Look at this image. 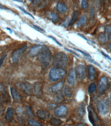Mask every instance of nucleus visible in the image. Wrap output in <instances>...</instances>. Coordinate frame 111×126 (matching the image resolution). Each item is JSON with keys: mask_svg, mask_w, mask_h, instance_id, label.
Wrapping results in <instances>:
<instances>
[{"mask_svg": "<svg viewBox=\"0 0 111 126\" xmlns=\"http://www.w3.org/2000/svg\"><path fill=\"white\" fill-rule=\"evenodd\" d=\"M77 113L78 115L81 117L84 116L86 114V109L84 104H81L79 105L77 109Z\"/></svg>", "mask_w": 111, "mask_h": 126, "instance_id": "6ab92c4d", "label": "nucleus"}, {"mask_svg": "<svg viewBox=\"0 0 111 126\" xmlns=\"http://www.w3.org/2000/svg\"><path fill=\"white\" fill-rule=\"evenodd\" d=\"M63 99V97H62L61 94L60 95V94H59V95L57 96V101H61V100Z\"/></svg>", "mask_w": 111, "mask_h": 126, "instance_id": "ea45409f", "label": "nucleus"}, {"mask_svg": "<svg viewBox=\"0 0 111 126\" xmlns=\"http://www.w3.org/2000/svg\"><path fill=\"white\" fill-rule=\"evenodd\" d=\"M53 65L55 67L64 68L67 64V57L64 52H60L56 53L53 57Z\"/></svg>", "mask_w": 111, "mask_h": 126, "instance_id": "f257e3e1", "label": "nucleus"}, {"mask_svg": "<svg viewBox=\"0 0 111 126\" xmlns=\"http://www.w3.org/2000/svg\"><path fill=\"white\" fill-rule=\"evenodd\" d=\"M108 87V78L103 76L100 79L98 86V92L100 94H102L106 91Z\"/></svg>", "mask_w": 111, "mask_h": 126, "instance_id": "423d86ee", "label": "nucleus"}, {"mask_svg": "<svg viewBox=\"0 0 111 126\" xmlns=\"http://www.w3.org/2000/svg\"><path fill=\"white\" fill-rule=\"evenodd\" d=\"M64 49H65V50H66V51L71 52V53H72L73 54L75 55L76 56H78V57H80V56H79V55H78L77 53H76V52H74L73 51H72V50H70V49H67V48H65Z\"/></svg>", "mask_w": 111, "mask_h": 126, "instance_id": "4c0bfd02", "label": "nucleus"}, {"mask_svg": "<svg viewBox=\"0 0 111 126\" xmlns=\"http://www.w3.org/2000/svg\"><path fill=\"white\" fill-rule=\"evenodd\" d=\"M67 112V108L65 106L62 105V106H59L55 108L54 110V114L57 117H63L65 116Z\"/></svg>", "mask_w": 111, "mask_h": 126, "instance_id": "1a4fd4ad", "label": "nucleus"}, {"mask_svg": "<svg viewBox=\"0 0 111 126\" xmlns=\"http://www.w3.org/2000/svg\"><path fill=\"white\" fill-rule=\"evenodd\" d=\"M62 123V121L59 119H57V118H52L50 120V124L52 125H55V126H58V125H60Z\"/></svg>", "mask_w": 111, "mask_h": 126, "instance_id": "bb28decb", "label": "nucleus"}, {"mask_svg": "<svg viewBox=\"0 0 111 126\" xmlns=\"http://www.w3.org/2000/svg\"><path fill=\"white\" fill-rule=\"evenodd\" d=\"M87 72L89 79L91 81H93L95 79V75H96V70L94 66L88 65L87 66Z\"/></svg>", "mask_w": 111, "mask_h": 126, "instance_id": "dca6fc26", "label": "nucleus"}, {"mask_svg": "<svg viewBox=\"0 0 111 126\" xmlns=\"http://www.w3.org/2000/svg\"><path fill=\"white\" fill-rule=\"evenodd\" d=\"M63 86H64V82L61 81L58 82L55 84L51 86L50 88L51 91L53 93H58L62 90Z\"/></svg>", "mask_w": 111, "mask_h": 126, "instance_id": "4468645a", "label": "nucleus"}, {"mask_svg": "<svg viewBox=\"0 0 111 126\" xmlns=\"http://www.w3.org/2000/svg\"><path fill=\"white\" fill-rule=\"evenodd\" d=\"M14 117V110L12 108H8L5 115V119L6 121L10 123L12 121Z\"/></svg>", "mask_w": 111, "mask_h": 126, "instance_id": "2eb2a0df", "label": "nucleus"}, {"mask_svg": "<svg viewBox=\"0 0 111 126\" xmlns=\"http://www.w3.org/2000/svg\"><path fill=\"white\" fill-rule=\"evenodd\" d=\"M6 57H7V55H4L1 57V59H0V67L2 66V64H3V62L5 60V59H6Z\"/></svg>", "mask_w": 111, "mask_h": 126, "instance_id": "f704fd0d", "label": "nucleus"}, {"mask_svg": "<svg viewBox=\"0 0 111 126\" xmlns=\"http://www.w3.org/2000/svg\"><path fill=\"white\" fill-rule=\"evenodd\" d=\"M26 111L29 117H35V115L32 111V109H31V107H28V106H26Z\"/></svg>", "mask_w": 111, "mask_h": 126, "instance_id": "cd10ccee", "label": "nucleus"}, {"mask_svg": "<svg viewBox=\"0 0 111 126\" xmlns=\"http://www.w3.org/2000/svg\"><path fill=\"white\" fill-rule=\"evenodd\" d=\"M47 17L49 18L51 20H52L53 21L57 22L59 20V16L58 15L54 12H49L47 13Z\"/></svg>", "mask_w": 111, "mask_h": 126, "instance_id": "b1692460", "label": "nucleus"}, {"mask_svg": "<svg viewBox=\"0 0 111 126\" xmlns=\"http://www.w3.org/2000/svg\"><path fill=\"white\" fill-rule=\"evenodd\" d=\"M48 37H49V38H51V39L52 40H54V41L55 42V43H56L57 45H58L60 46H62V45H61L60 43H59V42H58V41H57V40H56V38H55L54 37L51 36H49Z\"/></svg>", "mask_w": 111, "mask_h": 126, "instance_id": "c9c22d12", "label": "nucleus"}, {"mask_svg": "<svg viewBox=\"0 0 111 126\" xmlns=\"http://www.w3.org/2000/svg\"><path fill=\"white\" fill-rule=\"evenodd\" d=\"M64 95L65 97L70 98L72 97L73 95V91L72 89L67 86H66L64 88Z\"/></svg>", "mask_w": 111, "mask_h": 126, "instance_id": "412c9836", "label": "nucleus"}, {"mask_svg": "<svg viewBox=\"0 0 111 126\" xmlns=\"http://www.w3.org/2000/svg\"><path fill=\"white\" fill-rule=\"evenodd\" d=\"M7 30H9V31H10V32L11 33H12V30H10L9 28H7Z\"/></svg>", "mask_w": 111, "mask_h": 126, "instance_id": "a18cd8bd", "label": "nucleus"}, {"mask_svg": "<svg viewBox=\"0 0 111 126\" xmlns=\"http://www.w3.org/2000/svg\"><path fill=\"white\" fill-rule=\"evenodd\" d=\"M17 7H18L20 9H21V10H22V11L24 13H25V14L29 16H30L31 17H32L33 19H34V17L33 16V15H31V14H30L29 13H28V12L26 11V10L24 8H22V7H20V6H17Z\"/></svg>", "mask_w": 111, "mask_h": 126, "instance_id": "7c9ffc66", "label": "nucleus"}, {"mask_svg": "<svg viewBox=\"0 0 111 126\" xmlns=\"http://www.w3.org/2000/svg\"><path fill=\"white\" fill-rule=\"evenodd\" d=\"M78 35L79 36H81L82 38H84V39H85V40H86V41H88V40L87 39V38H86V37H84V36H83V35H82V34H78Z\"/></svg>", "mask_w": 111, "mask_h": 126, "instance_id": "a19ab883", "label": "nucleus"}, {"mask_svg": "<svg viewBox=\"0 0 111 126\" xmlns=\"http://www.w3.org/2000/svg\"><path fill=\"white\" fill-rule=\"evenodd\" d=\"M34 92L37 95H41L42 94V84L41 82H35L34 84Z\"/></svg>", "mask_w": 111, "mask_h": 126, "instance_id": "f3484780", "label": "nucleus"}, {"mask_svg": "<svg viewBox=\"0 0 111 126\" xmlns=\"http://www.w3.org/2000/svg\"><path fill=\"white\" fill-rule=\"evenodd\" d=\"M27 49V46H23V47H21L20 48H19L15 50L12 54V61L13 63H17L18 62L21 56L22 55L23 53L25 51V50Z\"/></svg>", "mask_w": 111, "mask_h": 126, "instance_id": "39448f33", "label": "nucleus"}, {"mask_svg": "<svg viewBox=\"0 0 111 126\" xmlns=\"http://www.w3.org/2000/svg\"><path fill=\"white\" fill-rule=\"evenodd\" d=\"M13 1H16V2H23L22 0H13Z\"/></svg>", "mask_w": 111, "mask_h": 126, "instance_id": "37998d69", "label": "nucleus"}, {"mask_svg": "<svg viewBox=\"0 0 111 126\" xmlns=\"http://www.w3.org/2000/svg\"><path fill=\"white\" fill-rule=\"evenodd\" d=\"M0 92L2 94H6V88L2 84H0Z\"/></svg>", "mask_w": 111, "mask_h": 126, "instance_id": "473e14b6", "label": "nucleus"}, {"mask_svg": "<svg viewBox=\"0 0 111 126\" xmlns=\"http://www.w3.org/2000/svg\"><path fill=\"white\" fill-rule=\"evenodd\" d=\"M88 118L89 121L93 125H96V124L99 121V119L97 114L94 111L93 108L91 107L88 108Z\"/></svg>", "mask_w": 111, "mask_h": 126, "instance_id": "6e6552de", "label": "nucleus"}, {"mask_svg": "<svg viewBox=\"0 0 111 126\" xmlns=\"http://www.w3.org/2000/svg\"><path fill=\"white\" fill-rule=\"evenodd\" d=\"M0 8H1V9H6V10H7L8 9V8H6V7H5L4 6H3V5H1L0 4Z\"/></svg>", "mask_w": 111, "mask_h": 126, "instance_id": "79ce46f5", "label": "nucleus"}, {"mask_svg": "<svg viewBox=\"0 0 111 126\" xmlns=\"http://www.w3.org/2000/svg\"><path fill=\"white\" fill-rule=\"evenodd\" d=\"M22 88L23 92H24V93L26 94H28V95H30L32 93V87H31L29 83H25L23 84L22 85Z\"/></svg>", "mask_w": 111, "mask_h": 126, "instance_id": "a211bd4d", "label": "nucleus"}, {"mask_svg": "<svg viewBox=\"0 0 111 126\" xmlns=\"http://www.w3.org/2000/svg\"><path fill=\"white\" fill-rule=\"evenodd\" d=\"M57 9L60 13H64L67 10V8L65 5L62 3L59 2L57 5Z\"/></svg>", "mask_w": 111, "mask_h": 126, "instance_id": "aec40b11", "label": "nucleus"}, {"mask_svg": "<svg viewBox=\"0 0 111 126\" xmlns=\"http://www.w3.org/2000/svg\"><path fill=\"white\" fill-rule=\"evenodd\" d=\"M106 32H107V34L108 35V37H111V26L108 27L106 29Z\"/></svg>", "mask_w": 111, "mask_h": 126, "instance_id": "72a5a7b5", "label": "nucleus"}, {"mask_svg": "<svg viewBox=\"0 0 111 126\" xmlns=\"http://www.w3.org/2000/svg\"><path fill=\"white\" fill-rule=\"evenodd\" d=\"M98 112L102 115H107L109 112V105L107 100L102 99L97 104Z\"/></svg>", "mask_w": 111, "mask_h": 126, "instance_id": "20e7f679", "label": "nucleus"}, {"mask_svg": "<svg viewBox=\"0 0 111 126\" xmlns=\"http://www.w3.org/2000/svg\"><path fill=\"white\" fill-rule=\"evenodd\" d=\"M100 52H101V53L103 56H104L105 57H106V58H107L108 59H109V60H110V61H111V57H110L109 55H108L107 54H106L105 53H104V52H102V51H100Z\"/></svg>", "mask_w": 111, "mask_h": 126, "instance_id": "58836bf2", "label": "nucleus"}, {"mask_svg": "<svg viewBox=\"0 0 111 126\" xmlns=\"http://www.w3.org/2000/svg\"><path fill=\"white\" fill-rule=\"evenodd\" d=\"M37 117L41 119H47L50 117V114L47 111L44 110H40L37 113Z\"/></svg>", "mask_w": 111, "mask_h": 126, "instance_id": "f8f14e48", "label": "nucleus"}, {"mask_svg": "<svg viewBox=\"0 0 111 126\" xmlns=\"http://www.w3.org/2000/svg\"><path fill=\"white\" fill-rule=\"evenodd\" d=\"M45 48V46L42 45H36L31 48L29 51V54L31 56H38L41 52L43 51Z\"/></svg>", "mask_w": 111, "mask_h": 126, "instance_id": "9d476101", "label": "nucleus"}, {"mask_svg": "<svg viewBox=\"0 0 111 126\" xmlns=\"http://www.w3.org/2000/svg\"><path fill=\"white\" fill-rule=\"evenodd\" d=\"M98 38L100 43H105L106 42L108 41V39H109V37L107 34L101 33L98 35Z\"/></svg>", "mask_w": 111, "mask_h": 126, "instance_id": "4be33fe9", "label": "nucleus"}, {"mask_svg": "<svg viewBox=\"0 0 111 126\" xmlns=\"http://www.w3.org/2000/svg\"><path fill=\"white\" fill-rule=\"evenodd\" d=\"M28 123L30 125L34 126H42L40 123H38V122H36V121H35V120H33V119L29 120Z\"/></svg>", "mask_w": 111, "mask_h": 126, "instance_id": "c85d7f7f", "label": "nucleus"}, {"mask_svg": "<svg viewBox=\"0 0 111 126\" xmlns=\"http://www.w3.org/2000/svg\"><path fill=\"white\" fill-rule=\"evenodd\" d=\"M39 60L44 66L49 65L51 61V52L47 47L45 46V48L40 54L38 55Z\"/></svg>", "mask_w": 111, "mask_h": 126, "instance_id": "7ed1b4c3", "label": "nucleus"}, {"mask_svg": "<svg viewBox=\"0 0 111 126\" xmlns=\"http://www.w3.org/2000/svg\"><path fill=\"white\" fill-rule=\"evenodd\" d=\"M78 16V11H77V10H75V11L73 13L72 20H71L70 23L68 24L69 26H72L74 23V22H75V21L76 20V19L77 18Z\"/></svg>", "mask_w": 111, "mask_h": 126, "instance_id": "a878e982", "label": "nucleus"}, {"mask_svg": "<svg viewBox=\"0 0 111 126\" xmlns=\"http://www.w3.org/2000/svg\"><path fill=\"white\" fill-rule=\"evenodd\" d=\"M10 92H11L12 96L14 102H18L21 101V97L20 94L16 90V89L14 88V87H11L10 88Z\"/></svg>", "mask_w": 111, "mask_h": 126, "instance_id": "ddd939ff", "label": "nucleus"}, {"mask_svg": "<svg viewBox=\"0 0 111 126\" xmlns=\"http://www.w3.org/2000/svg\"><path fill=\"white\" fill-rule=\"evenodd\" d=\"M86 20H87V18H86V16L83 15L77 21V22L76 23V25L78 27H80L84 24H85L86 23Z\"/></svg>", "mask_w": 111, "mask_h": 126, "instance_id": "5701e85b", "label": "nucleus"}, {"mask_svg": "<svg viewBox=\"0 0 111 126\" xmlns=\"http://www.w3.org/2000/svg\"><path fill=\"white\" fill-rule=\"evenodd\" d=\"M108 48H109V49L110 50H111V44H110V45H109Z\"/></svg>", "mask_w": 111, "mask_h": 126, "instance_id": "c03bdc74", "label": "nucleus"}, {"mask_svg": "<svg viewBox=\"0 0 111 126\" xmlns=\"http://www.w3.org/2000/svg\"><path fill=\"white\" fill-rule=\"evenodd\" d=\"M76 81V71L75 69L72 68L67 78V82L70 85H73Z\"/></svg>", "mask_w": 111, "mask_h": 126, "instance_id": "9b49d317", "label": "nucleus"}, {"mask_svg": "<svg viewBox=\"0 0 111 126\" xmlns=\"http://www.w3.org/2000/svg\"><path fill=\"white\" fill-rule=\"evenodd\" d=\"M78 78L80 80H84L86 77V67L83 65H79L75 70Z\"/></svg>", "mask_w": 111, "mask_h": 126, "instance_id": "0eeeda50", "label": "nucleus"}, {"mask_svg": "<svg viewBox=\"0 0 111 126\" xmlns=\"http://www.w3.org/2000/svg\"><path fill=\"white\" fill-rule=\"evenodd\" d=\"M66 71L61 68L54 67L51 68L49 73V78L52 81H58L65 77Z\"/></svg>", "mask_w": 111, "mask_h": 126, "instance_id": "f03ea898", "label": "nucleus"}, {"mask_svg": "<svg viewBox=\"0 0 111 126\" xmlns=\"http://www.w3.org/2000/svg\"><path fill=\"white\" fill-rule=\"evenodd\" d=\"M81 7L84 9H87L88 7L87 0H81Z\"/></svg>", "mask_w": 111, "mask_h": 126, "instance_id": "c756f323", "label": "nucleus"}, {"mask_svg": "<svg viewBox=\"0 0 111 126\" xmlns=\"http://www.w3.org/2000/svg\"><path fill=\"white\" fill-rule=\"evenodd\" d=\"M74 49L75 50L77 51H78L79 52H80V53H81L83 55H84L86 57H89V58H91V56L90 55H89V54L86 53V52H83V51H82L81 50L77 49Z\"/></svg>", "mask_w": 111, "mask_h": 126, "instance_id": "2f4dec72", "label": "nucleus"}, {"mask_svg": "<svg viewBox=\"0 0 111 126\" xmlns=\"http://www.w3.org/2000/svg\"><path fill=\"white\" fill-rule=\"evenodd\" d=\"M96 88H97V85L95 83H92L88 86V92L90 94H93L95 91H96Z\"/></svg>", "mask_w": 111, "mask_h": 126, "instance_id": "393cba45", "label": "nucleus"}, {"mask_svg": "<svg viewBox=\"0 0 111 126\" xmlns=\"http://www.w3.org/2000/svg\"><path fill=\"white\" fill-rule=\"evenodd\" d=\"M33 27L34 28H35L36 30H38L39 31H41V32H45V31L43 29H42L41 28H40L39 27H38V26H37V25H33Z\"/></svg>", "mask_w": 111, "mask_h": 126, "instance_id": "e433bc0d", "label": "nucleus"}]
</instances>
